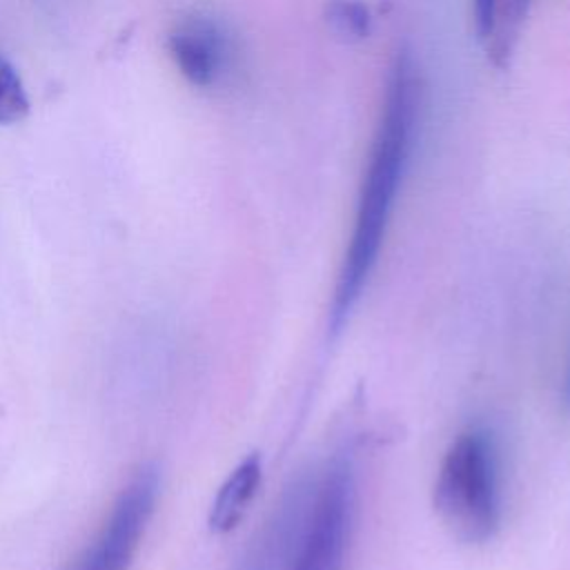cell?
Returning <instances> with one entry per match:
<instances>
[{
	"instance_id": "9",
	"label": "cell",
	"mask_w": 570,
	"mask_h": 570,
	"mask_svg": "<svg viewBox=\"0 0 570 570\" xmlns=\"http://www.w3.org/2000/svg\"><path fill=\"white\" fill-rule=\"evenodd\" d=\"M327 29L343 42H361L372 33V11L363 0H327L323 9Z\"/></svg>"
},
{
	"instance_id": "8",
	"label": "cell",
	"mask_w": 570,
	"mask_h": 570,
	"mask_svg": "<svg viewBox=\"0 0 570 570\" xmlns=\"http://www.w3.org/2000/svg\"><path fill=\"white\" fill-rule=\"evenodd\" d=\"M532 0H501L499 4V18L494 24V31L490 40L483 45L488 51V58L494 67H503L519 40L521 27L525 22V16L530 11Z\"/></svg>"
},
{
	"instance_id": "4",
	"label": "cell",
	"mask_w": 570,
	"mask_h": 570,
	"mask_svg": "<svg viewBox=\"0 0 570 570\" xmlns=\"http://www.w3.org/2000/svg\"><path fill=\"white\" fill-rule=\"evenodd\" d=\"M158 492L160 468L156 463H142L120 490L94 543L69 570H129L154 514Z\"/></svg>"
},
{
	"instance_id": "11",
	"label": "cell",
	"mask_w": 570,
	"mask_h": 570,
	"mask_svg": "<svg viewBox=\"0 0 570 570\" xmlns=\"http://www.w3.org/2000/svg\"><path fill=\"white\" fill-rule=\"evenodd\" d=\"M501 0H472V18L476 38L485 45L494 31Z\"/></svg>"
},
{
	"instance_id": "6",
	"label": "cell",
	"mask_w": 570,
	"mask_h": 570,
	"mask_svg": "<svg viewBox=\"0 0 570 570\" xmlns=\"http://www.w3.org/2000/svg\"><path fill=\"white\" fill-rule=\"evenodd\" d=\"M167 45L180 76L198 89L220 85L232 67L229 33L212 16L194 13L183 18L171 29Z\"/></svg>"
},
{
	"instance_id": "2",
	"label": "cell",
	"mask_w": 570,
	"mask_h": 570,
	"mask_svg": "<svg viewBox=\"0 0 570 570\" xmlns=\"http://www.w3.org/2000/svg\"><path fill=\"white\" fill-rule=\"evenodd\" d=\"M432 503L463 543H485L501 525L499 450L485 428H468L448 445L432 488Z\"/></svg>"
},
{
	"instance_id": "12",
	"label": "cell",
	"mask_w": 570,
	"mask_h": 570,
	"mask_svg": "<svg viewBox=\"0 0 570 570\" xmlns=\"http://www.w3.org/2000/svg\"><path fill=\"white\" fill-rule=\"evenodd\" d=\"M559 403L563 412H570V356L566 361L563 367V376H561V387H559Z\"/></svg>"
},
{
	"instance_id": "10",
	"label": "cell",
	"mask_w": 570,
	"mask_h": 570,
	"mask_svg": "<svg viewBox=\"0 0 570 570\" xmlns=\"http://www.w3.org/2000/svg\"><path fill=\"white\" fill-rule=\"evenodd\" d=\"M29 114V98L16 67L0 53V125H13Z\"/></svg>"
},
{
	"instance_id": "3",
	"label": "cell",
	"mask_w": 570,
	"mask_h": 570,
	"mask_svg": "<svg viewBox=\"0 0 570 570\" xmlns=\"http://www.w3.org/2000/svg\"><path fill=\"white\" fill-rule=\"evenodd\" d=\"M356 508L352 463L334 459L323 472L309 528L292 570H345Z\"/></svg>"
},
{
	"instance_id": "5",
	"label": "cell",
	"mask_w": 570,
	"mask_h": 570,
	"mask_svg": "<svg viewBox=\"0 0 570 570\" xmlns=\"http://www.w3.org/2000/svg\"><path fill=\"white\" fill-rule=\"evenodd\" d=\"M318 483L321 472L307 470L283 488L234 570H292L309 528Z\"/></svg>"
},
{
	"instance_id": "1",
	"label": "cell",
	"mask_w": 570,
	"mask_h": 570,
	"mask_svg": "<svg viewBox=\"0 0 570 570\" xmlns=\"http://www.w3.org/2000/svg\"><path fill=\"white\" fill-rule=\"evenodd\" d=\"M421 100L423 85L416 60L407 49H399L385 73L370 156L356 194L352 232L334 285L330 305L332 334L345 327L376 267L414 149Z\"/></svg>"
},
{
	"instance_id": "7",
	"label": "cell",
	"mask_w": 570,
	"mask_h": 570,
	"mask_svg": "<svg viewBox=\"0 0 570 570\" xmlns=\"http://www.w3.org/2000/svg\"><path fill=\"white\" fill-rule=\"evenodd\" d=\"M263 481V459L258 452L247 454L220 483L207 517V525L216 534L232 532L249 510Z\"/></svg>"
}]
</instances>
